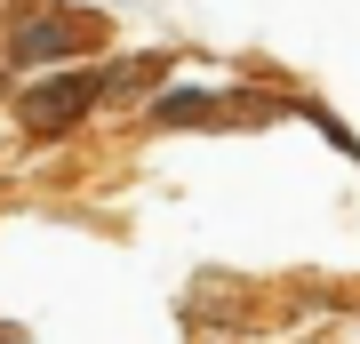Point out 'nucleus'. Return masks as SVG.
<instances>
[{
	"mask_svg": "<svg viewBox=\"0 0 360 344\" xmlns=\"http://www.w3.org/2000/svg\"><path fill=\"white\" fill-rule=\"evenodd\" d=\"M96 96V80H49V89H32V104H25V120L32 128H56V120H80V104Z\"/></svg>",
	"mask_w": 360,
	"mask_h": 344,
	"instance_id": "f257e3e1",
	"label": "nucleus"
},
{
	"mask_svg": "<svg viewBox=\"0 0 360 344\" xmlns=\"http://www.w3.org/2000/svg\"><path fill=\"white\" fill-rule=\"evenodd\" d=\"M80 40H89L80 16H40V25H25L16 49H25V56H65V49H80Z\"/></svg>",
	"mask_w": 360,
	"mask_h": 344,
	"instance_id": "f03ea898",
	"label": "nucleus"
}]
</instances>
